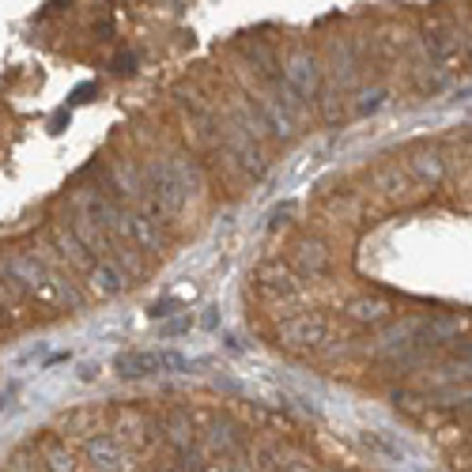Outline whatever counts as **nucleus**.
Returning <instances> with one entry per match:
<instances>
[{
  "label": "nucleus",
  "mask_w": 472,
  "mask_h": 472,
  "mask_svg": "<svg viewBox=\"0 0 472 472\" xmlns=\"http://www.w3.org/2000/svg\"><path fill=\"white\" fill-rule=\"evenodd\" d=\"M113 370H118L121 378H148V375H182V370H190V360L178 352H121L118 360H113Z\"/></svg>",
  "instance_id": "1"
},
{
  "label": "nucleus",
  "mask_w": 472,
  "mask_h": 472,
  "mask_svg": "<svg viewBox=\"0 0 472 472\" xmlns=\"http://www.w3.org/2000/svg\"><path fill=\"white\" fill-rule=\"evenodd\" d=\"M257 288H261L265 298H273V303H276V298H280V303H288V298L298 295V280L283 265H265L261 273H257Z\"/></svg>",
  "instance_id": "2"
},
{
  "label": "nucleus",
  "mask_w": 472,
  "mask_h": 472,
  "mask_svg": "<svg viewBox=\"0 0 472 472\" xmlns=\"http://www.w3.org/2000/svg\"><path fill=\"white\" fill-rule=\"evenodd\" d=\"M280 337H283V344H291V348H306L325 337V321L318 313H298V318L280 325Z\"/></svg>",
  "instance_id": "3"
},
{
  "label": "nucleus",
  "mask_w": 472,
  "mask_h": 472,
  "mask_svg": "<svg viewBox=\"0 0 472 472\" xmlns=\"http://www.w3.org/2000/svg\"><path fill=\"white\" fill-rule=\"evenodd\" d=\"M88 457L95 472H121V450L113 446V438H95L88 446Z\"/></svg>",
  "instance_id": "4"
},
{
  "label": "nucleus",
  "mask_w": 472,
  "mask_h": 472,
  "mask_svg": "<svg viewBox=\"0 0 472 472\" xmlns=\"http://www.w3.org/2000/svg\"><path fill=\"white\" fill-rule=\"evenodd\" d=\"M348 313H352V318H360V321H385L393 310H390L385 298H355Z\"/></svg>",
  "instance_id": "5"
},
{
  "label": "nucleus",
  "mask_w": 472,
  "mask_h": 472,
  "mask_svg": "<svg viewBox=\"0 0 472 472\" xmlns=\"http://www.w3.org/2000/svg\"><path fill=\"white\" fill-rule=\"evenodd\" d=\"M298 261H303V268H310V273H325L329 257L318 242H303V246H298Z\"/></svg>",
  "instance_id": "6"
},
{
  "label": "nucleus",
  "mask_w": 472,
  "mask_h": 472,
  "mask_svg": "<svg viewBox=\"0 0 472 472\" xmlns=\"http://www.w3.org/2000/svg\"><path fill=\"white\" fill-rule=\"evenodd\" d=\"M95 291L98 295H118L121 291V276H118V268H110V265H103V268H95Z\"/></svg>",
  "instance_id": "7"
},
{
  "label": "nucleus",
  "mask_w": 472,
  "mask_h": 472,
  "mask_svg": "<svg viewBox=\"0 0 472 472\" xmlns=\"http://www.w3.org/2000/svg\"><path fill=\"white\" fill-rule=\"evenodd\" d=\"M427 46H431L435 50V57H438V61H457V42L453 38H442V35H431V38H427Z\"/></svg>",
  "instance_id": "8"
},
{
  "label": "nucleus",
  "mask_w": 472,
  "mask_h": 472,
  "mask_svg": "<svg viewBox=\"0 0 472 472\" xmlns=\"http://www.w3.org/2000/svg\"><path fill=\"white\" fill-rule=\"evenodd\" d=\"M174 310H178L174 298H163V303H155V306H151V318H170Z\"/></svg>",
  "instance_id": "9"
},
{
  "label": "nucleus",
  "mask_w": 472,
  "mask_h": 472,
  "mask_svg": "<svg viewBox=\"0 0 472 472\" xmlns=\"http://www.w3.org/2000/svg\"><path fill=\"white\" fill-rule=\"evenodd\" d=\"M88 95H95V83H83V88L73 95V103H88Z\"/></svg>",
  "instance_id": "10"
},
{
  "label": "nucleus",
  "mask_w": 472,
  "mask_h": 472,
  "mask_svg": "<svg viewBox=\"0 0 472 472\" xmlns=\"http://www.w3.org/2000/svg\"><path fill=\"white\" fill-rule=\"evenodd\" d=\"M118 73H133V57H118Z\"/></svg>",
  "instance_id": "11"
}]
</instances>
